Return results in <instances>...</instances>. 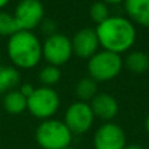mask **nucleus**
<instances>
[{
  "label": "nucleus",
  "mask_w": 149,
  "mask_h": 149,
  "mask_svg": "<svg viewBox=\"0 0 149 149\" xmlns=\"http://www.w3.org/2000/svg\"><path fill=\"white\" fill-rule=\"evenodd\" d=\"M95 33L100 46L118 55L130 50L136 41V29L132 21L120 16H110L97 25Z\"/></svg>",
  "instance_id": "f257e3e1"
},
{
  "label": "nucleus",
  "mask_w": 149,
  "mask_h": 149,
  "mask_svg": "<svg viewBox=\"0 0 149 149\" xmlns=\"http://www.w3.org/2000/svg\"><path fill=\"white\" fill-rule=\"evenodd\" d=\"M8 56L17 68L30 70L42 59V45L33 31L20 30L9 37Z\"/></svg>",
  "instance_id": "f03ea898"
},
{
  "label": "nucleus",
  "mask_w": 149,
  "mask_h": 149,
  "mask_svg": "<svg viewBox=\"0 0 149 149\" xmlns=\"http://www.w3.org/2000/svg\"><path fill=\"white\" fill-rule=\"evenodd\" d=\"M36 141L42 149H64L71 145L72 132L64 122L47 119L37 127Z\"/></svg>",
  "instance_id": "7ed1b4c3"
},
{
  "label": "nucleus",
  "mask_w": 149,
  "mask_h": 149,
  "mask_svg": "<svg viewBox=\"0 0 149 149\" xmlns=\"http://www.w3.org/2000/svg\"><path fill=\"white\" fill-rule=\"evenodd\" d=\"M123 67V60L120 55L110 51H97L88 60V71L90 79L95 82H103L116 77Z\"/></svg>",
  "instance_id": "20e7f679"
},
{
  "label": "nucleus",
  "mask_w": 149,
  "mask_h": 149,
  "mask_svg": "<svg viewBox=\"0 0 149 149\" xmlns=\"http://www.w3.org/2000/svg\"><path fill=\"white\" fill-rule=\"evenodd\" d=\"M60 106V98L52 88L41 86L34 89L33 94L28 98V110L33 116L47 120Z\"/></svg>",
  "instance_id": "39448f33"
},
{
  "label": "nucleus",
  "mask_w": 149,
  "mask_h": 149,
  "mask_svg": "<svg viewBox=\"0 0 149 149\" xmlns=\"http://www.w3.org/2000/svg\"><path fill=\"white\" fill-rule=\"evenodd\" d=\"M73 54L72 42L64 34L56 33L46 38L42 45V56L46 59L50 65L59 67L71 59Z\"/></svg>",
  "instance_id": "423d86ee"
},
{
  "label": "nucleus",
  "mask_w": 149,
  "mask_h": 149,
  "mask_svg": "<svg viewBox=\"0 0 149 149\" xmlns=\"http://www.w3.org/2000/svg\"><path fill=\"white\" fill-rule=\"evenodd\" d=\"M13 17L20 30L31 31L43 21V4L39 0H20L16 5Z\"/></svg>",
  "instance_id": "0eeeda50"
},
{
  "label": "nucleus",
  "mask_w": 149,
  "mask_h": 149,
  "mask_svg": "<svg viewBox=\"0 0 149 149\" xmlns=\"http://www.w3.org/2000/svg\"><path fill=\"white\" fill-rule=\"evenodd\" d=\"M94 122V114L90 105L86 102H74L67 109L64 114V123L71 132L77 135L89 131Z\"/></svg>",
  "instance_id": "6e6552de"
},
{
  "label": "nucleus",
  "mask_w": 149,
  "mask_h": 149,
  "mask_svg": "<svg viewBox=\"0 0 149 149\" xmlns=\"http://www.w3.org/2000/svg\"><path fill=\"white\" fill-rule=\"evenodd\" d=\"M94 149H124L126 135L115 123H105L95 131L93 137Z\"/></svg>",
  "instance_id": "1a4fd4ad"
},
{
  "label": "nucleus",
  "mask_w": 149,
  "mask_h": 149,
  "mask_svg": "<svg viewBox=\"0 0 149 149\" xmlns=\"http://www.w3.org/2000/svg\"><path fill=\"white\" fill-rule=\"evenodd\" d=\"M72 50L73 54L82 59H90L97 52L100 42L95 33V29L84 28L79 30L72 38Z\"/></svg>",
  "instance_id": "9d476101"
},
{
  "label": "nucleus",
  "mask_w": 149,
  "mask_h": 149,
  "mask_svg": "<svg viewBox=\"0 0 149 149\" xmlns=\"http://www.w3.org/2000/svg\"><path fill=\"white\" fill-rule=\"evenodd\" d=\"M94 116H98L102 120H111L116 116L119 111V106L116 100L110 94H97L90 103Z\"/></svg>",
  "instance_id": "9b49d317"
},
{
  "label": "nucleus",
  "mask_w": 149,
  "mask_h": 149,
  "mask_svg": "<svg viewBox=\"0 0 149 149\" xmlns=\"http://www.w3.org/2000/svg\"><path fill=\"white\" fill-rule=\"evenodd\" d=\"M124 9L131 21L149 28V0H124Z\"/></svg>",
  "instance_id": "f8f14e48"
},
{
  "label": "nucleus",
  "mask_w": 149,
  "mask_h": 149,
  "mask_svg": "<svg viewBox=\"0 0 149 149\" xmlns=\"http://www.w3.org/2000/svg\"><path fill=\"white\" fill-rule=\"evenodd\" d=\"M3 107L8 114L18 115L28 109V98L24 97L20 90H10L3 98Z\"/></svg>",
  "instance_id": "ddd939ff"
},
{
  "label": "nucleus",
  "mask_w": 149,
  "mask_h": 149,
  "mask_svg": "<svg viewBox=\"0 0 149 149\" xmlns=\"http://www.w3.org/2000/svg\"><path fill=\"white\" fill-rule=\"evenodd\" d=\"M21 74L16 67L0 65V93L10 92L20 84Z\"/></svg>",
  "instance_id": "4468645a"
},
{
  "label": "nucleus",
  "mask_w": 149,
  "mask_h": 149,
  "mask_svg": "<svg viewBox=\"0 0 149 149\" xmlns=\"http://www.w3.org/2000/svg\"><path fill=\"white\" fill-rule=\"evenodd\" d=\"M126 67L134 73H144L149 70V56L141 51H134L127 55Z\"/></svg>",
  "instance_id": "2eb2a0df"
},
{
  "label": "nucleus",
  "mask_w": 149,
  "mask_h": 149,
  "mask_svg": "<svg viewBox=\"0 0 149 149\" xmlns=\"http://www.w3.org/2000/svg\"><path fill=\"white\" fill-rule=\"evenodd\" d=\"M76 95L82 101H89L97 95V82L90 77H84L76 85Z\"/></svg>",
  "instance_id": "dca6fc26"
},
{
  "label": "nucleus",
  "mask_w": 149,
  "mask_h": 149,
  "mask_svg": "<svg viewBox=\"0 0 149 149\" xmlns=\"http://www.w3.org/2000/svg\"><path fill=\"white\" fill-rule=\"evenodd\" d=\"M20 31L13 15L4 10H0V36L12 37L15 33Z\"/></svg>",
  "instance_id": "f3484780"
},
{
  "label": "nucleus",
  "mask_w": 149,
  "mask_h": 149,
  "mask_svg": "<svg viewBox=\"0 0 149 149\" xmlns=\"http://www.w3.org/2000/svg\"><path fill=\"white\" fill-rule=\"evenodd\" d=\"M62 77V72H60L59 67H55V65H46L39 72V80L43 84V86H49L51 88L52 85L58 84V81Z\"/></svg>",
  "instance_id": "a211bd4d"
},
{
  "label": "nucleus",
  "mask_w": 149,
  "mask_h": 149,
  "mask_svg": "<svg viewBox=\"0 0 149 149\" xmlns=\"http://www.w3.org/2000/svg\"><path fill=\"white\" fill-rule=\"evenodd\" d=\"M90 17L94 21L97 25L102 24L105 20H107L110 17V13H109V7L107 4H105L103 1H95L92 4L90 7Z\"/></svg>",
  "instance_id": "6ab92c4d"
},
{
  "label": "nucleus",
  "mask_w": 149,
  "mask_h": 149,
  "mask_svg": "<svg viewBox=\"0 0 149 149\" xmlns=\"http://www.w3.org/2000/svg\"><path fill=\"white\" fill-rule=\"evenodd\" d=\"M41 26H42V31L47 37L56 34V24H55V21L50 20V18H47V20L43 18V21L41 22Z\"/></svg>",
  "instance_id": "aec40b11"
},
{
  "label": "nucleus",
  "mask_w": 149,
  "mask_h": 149,
  "mask_svg": "<svg viewBox=\"0 0 149 149\" xmlns=\"http://www.w3.org/2000/svg\"><path fill=\"white\" fill-rule=\"evenodd\" d=\"M33 92H34V88H33V85H30V84H22L20 86V93L26 98L30 97V95L33 94Z\"/></svg>",
  "instance_id": "412c9836"
},
{
  "label": "nucleus",
  "mask_w": 149,
  "mask_h": 149,
  "mask_svg": "<svg viewBox=\"0 0 149 149\" xmlns=\"http://www.w3.org/2000/svg\"><path fill=\"white\" fill-rule=\"evenodd\" d=\"M101 1H103L105 4H113V5H115V4H120V3L124 1V0H101Z\"/></svg>",
  "instance_id": "4be33fe9"
},
{
  "label": "nucleus",
  "mask_w": 149,
  "mask_h": 149,
  "mask_svg": "<svg viewBox=\"0 0 149 149\" xmlns=\"http://www.w3.org/2000/svg\"><path fill=\"white\" fill-rule=\"evenodd\" d=\"M124 149H144V148L140 147V145H137V144H130V145H126Z\"/></svg>",
  "instance_id": "5701e85b"
},
{
  "label": "nucleus",
  "mask_w": 149,
  "mask_h": 149,
  "mask_svg": "<svg viewBox=\"0 0 149 149\" xmlns=\"http://www.w3.org/2000/svg\"><path fill=\"white\" fill-rule=\"evenodd\" d=\"M145 131H147V134L149 135V115L147 116V119H145Z\"/></svg>",
  "instance_id": "b1692460"
},
{
  "label": "nucleus",
  "mask_w": 149,
  "mask_h": 149,
  "mask_svg": "<svg viewBox=\"0 0 149 149\" xmlns=\"http://www.w3.org/2000/svg\"><path fill=\"white\" fill-rule=\"evenodd\" d=\"M8 3H9V0H0V10H1V8H4Z\"/></svg>",
  "instance_id": "393cba45"
},
{
  "label": "nucleus",
  "mask_w": 149,
  "mask_h": 149,
  "mask_svg": "<svg viewBox=\"0 0 149 149\" xmlns=\"http://www.w3.org/2000/svg\"><path fill=\"white\" fill-rule=\"evenodd\" d=\"M64 149H74L73 147H71V145H70V147H67V148H64Z\"/></svg>",
  "instance_id": "a878e982"
},
{
  "label": "nucleus",
  "mask_w": 149,
  "mask_h": 149,
  "mask_svg": "<svg viewBox=\"0 0 149 149\" xmlns=\"http://www.w3.org/2000/svg\"><path fill=\"white\" fill-rule=\"evenodd\" d=\"M0 58H1V55H0Z\"/></svg>",
  "instance_id": "bb28decb"
}]
</instances>
